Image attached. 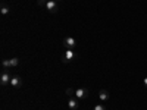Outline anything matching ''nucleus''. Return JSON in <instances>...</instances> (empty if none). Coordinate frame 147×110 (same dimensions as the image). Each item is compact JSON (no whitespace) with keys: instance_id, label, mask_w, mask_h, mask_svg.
I'll list each match as a JSON object with an SVG mask.
<instances>
[{"instance_id":"8","label":"nucleus","mask_w":147,"mask_h":110,"mask_svg":"<svg viewBox=\"0 0 147 110\" xmlns=\"http://www.w3.org/2000/svg\"><path fill=\"white\" fill-rule=\"evenodd\" d=\"M10 85H12V87H15V88H18V87H21V85H22V79L19 76H12Z\"/></svg>"},{"instance_id":"11","label":"nucleus","mask_w":147,"mask_h":110,"mask_svg":"<svg viewBox=\"0 0 147 110\" xmlns=\"http://www.w3.org/2000/svg\"><path fill=\"white\" fill-rule=\"evenodd\" d=\"M66 95H69V97H72V95H75V90H72V88H66Z\"/></svg>"},{"instance_id":"3","label":"nucleus","mask_w":147,"mask_h":110,"mask_svg":"<svg viewBox=\"0 0 147 110\" xmlns=\"http://www.w3.org/2000/svg\"><path fill=\"white\" fill-rule=\"evenodd\" d=\"M10 79H12V76L9 75V72H2V75H0V84H2L3 85V87H5V85H7V84H10Z\"/></svg>"},{"instance_id":"5","label":"nucleus","mask_w":147,"mask_h":110,"mask_svg":"<svg viewBox=\"0 0 147 110\" xmlns=\"http://www.w3.org/2000/svg\"><path fill=\"white\" fill-rule=\"evenodd\" d=\"M75 52L72 50V48H66V52H65V57H63V62H71V60L75 59Z\"/></svg>"},{"instance_id":"12","label":"nucleus","mask_w":147,"mask_h":110,"mask_svg":"<svg viewBox=\"0 0 147 110\" xmlns=\"http://www.w3.org/2000/svg\"><path fill=\"white\" fill-rule=\"evenodd\" d=\"M93 110H106V107H105L103 104H96V106L93 107Z\"/></svg>"},{"instance_id":"4","label":"nucleus","mask_w":147,"mask_h":110,"mask_svg":"<svg viewBox=\"0 0 147 110\" xmlns=\"http://www.w3.org/2000/svg\"><path fill=\"white\" fill-rule=\"evenodd\" d=\"M63 46L66 48H74V47L77 46V40L74 38V37H66V38L63 40Z\"/></svg>"},{"instance_id":"6","label":"nucleus","mask_w":147,"mask_h":110,"mask_svg":"<svg viewBox=\"0 0 147 110\" xmlns=\"http://www.w3.org/2000/svg\"><path fill=\"white\" fill-rule=\"evenodd\" d=\"M88 95V90L87 88H78V90H75V97L77 99H85V97Z\"/></svg>"},{"instance_id":"9","label":"nucleus","mask_w":147,"mask_h":110,"mask_svg":"<svg viewBox=\"0 0 147 110\" xmlns=\"http://www.w3.org/2000/svg\"><path fill=\"white\" fill-rule=\"evenodd\" d=\"M68 107H69L71 110H77V109H78V101H77L75 99H71V100L68 101Z\"/></svg>"},{"instance_id":"2","label":"nucleus","mask_w":147,"mask_h":110,"mask_svg":"<svg viewBox=\"0 0 147 110\" xmlns=\"http://www.w3.org/2000/svg\"><path fill=\"white\" fill-rule=\"evenodd\" d=\"M3 66H6V68H16L18 65H19V59L18 57H12V59H5L3 60Z\"/></svg>"},{"instance_id":"1","label":"nucleus","mask_w":147,"mask_h":110,"mask_svg":"<svg viewBox=\"0 0 147 110\" xmlns=\"http://www.w3.org/2000/svg\"><path fill=\"white\" fill-rule=\"evenodd\" d=\"M44 9L49 10L50 13H56L57 12V2H55V0H47L44 3Z\"/></svg>"},{"instance_id":"7","label":"nucleus","mask_w":147,"mask_h":110,"mask_svg":"<svg viewBox=\"0 0 147 110\" xmlns=\"http://www.w3.org/2000/svg\"><path fill=\"white\" fill-rule=\"evenodd\" d=\"M99 99H100L102 101H107V100L110 99L109 91H107V90H100V91H99Z\"/></svg>"},{"instance_id":"10","label":"nucleus","mask_w":147,"mask_h":110,"mask_svg":"<svg viewBox=\"0 0 147 110\" xmlns=\"http://www.w3.org/2000/svg\"><path fill=\"white\" fill-rule=\"evenodd\" d=\"M0 12H2V15H7L9 12H10V9H9V6H7V5L2 3V6H0Z\"/></svg>"},{"instance_id":"14","label":"nucleus","mask_w":147,"mask_h":110,"mask_svg":"<svg viewBox=\"0 0 147 110\" xmlns=\"http://www.w3.org/2000/svg\"><path fill=\"white\" fill-rule=\"evenodd\" d=\"M55 2H59V0H55Z\"/></svg>"},{"instance_id":"13","label":"nucleus","mask_w":147,"mask_h":110,"mask_svg":"<svg viewBox=\"0 0 147 110\" xmlns=\"http://www.w3.org/2000/svg\"><path fill=\"white\" fill-rule=\"evenodd\" d=\"M143 82H144V87L147 88V78H144V81H143Z\"/></svg>"}]
</instances>
